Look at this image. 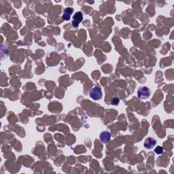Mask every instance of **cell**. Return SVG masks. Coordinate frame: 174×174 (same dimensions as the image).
Masks as SVG:
<instances>
[{"instance_id":"cell-1","label":"cell","mask_w":174,"mask_h":174,"mask_svg":"<svg viewBox=\"0 0 174 174\" xmlns=\"http://www.w3.org/2000/svg\"><path fill=\"white\" fill-rule=\"evenodd\" d=\"M137 96L139 99H147L150 96V90L146 86L141 87L137 90Z\"/></svg>"},{"instance_id":"cell-2","label":"cell","mask_w":174,"mask_h":174,"mask_svg":"<svg viewBox=\"0 0 174 174\" xmlns=\"http://www.w3.org/2000/svg\"><path fill=\"white\" fill-rule=\"evenodd\" d=\"M90 97L92 98L94 100H99L102 97V91L99 87H94L90 92Z\"/></svg>"},{"instance_id":"cell-3","label":"cell","mask_w":174,"mask_h":174,"mask_svg":"<svg viewBox=\"0 0 174 174\" xmlns=\"http://www.w3.org/2000/svg\"><path fill=\"white\" fill-rule=\"evenodd\" d=\"M83 20V14L81 12H78L73 16L72 25L74 27H78L80 22Z\"/></svg>"},{"instance_id":"cell-4","label":"cell","mask_w":174,"mask_h":174,"mask_svg":"<svg viewBox=\"0 0 174 174\" xmlns=\"http://www.w3.org/2000/svg\"><path fill=\"white\" fill-rule=\"evenodd\" d=\"M156 144H157V141H156L155 138H153V137H148V138L145 139L144 145L145 148L150 149V148H152V147L155 146Z\"/></svg>"},{"instance_id":"cell-5","label":"cell","mask_w":174,"mask_h":174,"mask_svg":"<svg viewBox=\"0 0 174 174\" xmlns=\"http://www.w3.org/2000/svg\"><path fill=\"white\" fill-rule=\"evenodd\" d=\"M111 138V134L108 131H103L100 134V140L103 143H108Z\"/></svg>"},{"instance_id":"cell-6","label":"cell","mask_w":174,"mask_h":174,"mask_svg":"<svg viewBox=\"0 0 174 174\" xmlns=\"http://www.w3.org/2000/svg\"><path fill=\"white\" fill-rule=\"evenodd\" d=\"M163 151V147L161 146H158L155 149V152L157 154V155H160V154L162 153Z\"/></svg>"},{"instance_id":"cell-7","label":"cell","mask_w":174,"mask_h":174,"mask_svg":"<svg viewBox=\"0 0 174 174\" xmlns=\"http://www.w3.org/2000/svg\"><path fill=\"white\" fill-rule=\"evenodd\" d=\"M74 12V9L73 8H67L65 9V13H67L68 14H72Z\"/></svg>"},{"instance_id":"cell-8","label":"cell","mask_w":174,"mask_h":174,"mask_svg":"<svg viewBox=\"0 0 174 174\" xmlns=\"http://www.w3.org/2000/svg\"><path fill=\"white\" fill-rule=\"evenodd\" d=\"M63 19L65 21H69L70 19V14H68L67 13H64L63 15Z\"/></svg>"},{"instance_id":"cell-9","label":"cell","mask_w":174,"mask_h":174,"mask_svg":"<svg viewBox=\"0 0 174 174\" xmlns=\"http://www.w3.org/2000/svg\"><path fill=\"white\" fill-rule=\"evenodd\" d=\"M118 103H119V99H118V98H114V99H112V105H116V106H117V105L118 104Z\"/></svg>"}]
</instances>
